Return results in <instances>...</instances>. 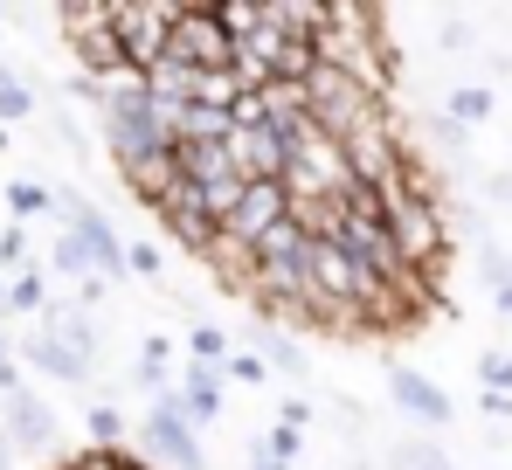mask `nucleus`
<instances>
[{"instance_id":"31","label":"nucleus","mask_w":512,"mask_h":470,"mask_svg":"<svg viewBox=\"0 0 512 470\" xmlns=\"http://www.w3.org/2000/svg\"><path fill=\"white\" fill-rule=\"evenodd\" d=\"M423 125H429V139H436V146H443V153H450V159L464 153V125H450L443 111H436V118H423Z\"/></svg>"},{"instance_id":"11","label":"nucleus","mask_w":512,"mask_h":470,"mask_svg":"<svg viewBox=\"0 0 512 470\" xmlns=\"http://www.w3.org/2000/svg\"><path fill=\"white\" fill-rule=\"evenodd\" d=\"M21 360H28V367H42V374H49V381H63V388H84V381H90V360L63 353V346H56V339H49L42 325H35V332L21 339Z\"/></svg>"},{"instance_id":"12","label":"nucleus","mask_w":512,"mask_h":470,"mask_svg":"<svg viewBox=\"0 0 512 470\" xmlns=\"http://www.w3.org/2000/svg\"><path fill=\"white\" fill-rule=\"evenodd\" d=\"M173 180H187V187L236 180V166H229V146H173Z\"/></svg>"},{"instance_id":"5","label":"nucleus","mask_w":512,"mask_h":470,"mask_svg":"<svg viewBox=\"0 0 512 470\" xmlns=\"http://www.w3.org/2000/svg\"><path fill=\"white\" fill-rule=\"evenodd\" d=\"M167 56L187 63V70H229V35L215 28V0H180Z\"/></svg>"},{"instance_id":"19","label":"nucleus","mask_w":512,"mask_h":470,"mask_svg":"<svg viewBox=\"0 0 512 470\" xmlns=\"http://www.w3.org/2000/svg\"><path fill=\"white\" fill-rule=\"evenodd\" d=\"M388 470H450V457H443V450H436L429 436H409V443H395Z\"/></svg>"},{"instance_id":"22","label":"nucleus","mask_w":512,"mask_h":470,"mask_svg":"<svg viewBox=\"0 0 512 470\" xmlns=\"http://www.w3.org/2000/svg\"><path fill=\"white\" fill-rule=\"evenodd\" d=\"M90 450H132V443H125V415H118V408H90Z\"/></svg>"},{"instance_id":"24","label":"nucleus","mask_w":512,"mask_h":470,"mask_svg":"<svg viewBox=\"0 0 512 470\" xmlns=\"http://www.w3.org/2000/svg\"><path fill=\"white\" fill-rule=\"evenodd\" d=\"M478 381H485V394H512V353L485 346V353H478Z\"/></svg>"},{"instance_id":"30","label":"nucleus","mask_w":512,"mask_h":470,"mask_svg":"<svg viewBox=\"0 0 512 470\" xmlns=\"http://www.w3.org/2000/svg\"><path fill=\"white\" fill-rule=\"evenodd\" d=\"M436 42H443V56H464V42H471L464 14H443V21H436Z\"/></svg>"},{"instance_id":"21","label":"nucleus","mask_w":512,"mask_h":470,"mask_svg":"<svg viewBox=\"0 0 512 470\" xmlns=\"http://www.w3.org/2000/svg\"><path fill=\"white\" fill-rule=\"evenodd\" d=\"M187 353H194L201 367H229V332H215V325H194V332H187Z\"/></svg>"},{"instance_id":"27","label":"nucleus","mask_w":512,"mask_h":470,"mask_svg":"<svg viewBox=\"0 0 512 470\" xmlns=\"http://www.w3.org/2000/svg\"><path fill=\"white\" fill-rule=\"evenodd\" d=\"M298 450H305V436H298V429H270V436H263V450H256V457H270V464H298Z\"/></svg>"},{"instance_id":"3","label":"nucleus","mask_w":512,"mask_h":470,"mask_svg":"<svg viewBox=\"0 0 512 470\" xmlns=\"http://www.w3.org/2000/svg\"><path fill=\"white\" fill-rule=\"evenodd\" d=\"M104 14H111V35H118L125 70L146 77L173 49V14H180V0H104Z\"/></svg>"},{"instance_id":"15","label":"nucleus","mask_w":512,"mask_h":470,"mask_svg":"<svg viewBox=\"0 0 512 470\" xmlns=\"http://www.w3.org/2000/svg\"><path fill=\"white\" fill-rule=\"evenodd\" d=\"M492 104H499V97H492V90H485V83H457V90H450V97H443V118H450V125H464V132H471V125H485V118H492Z\"/></svg>"},{"instance_id":"1","label":"nucleus","mask_w":512,"mask_h":470,"mask_svg":"<svg viewBox=\"0 0 512 470\" xmlns=\"http://www.w3.org/2000/svg\"><path fill=\"white\" fill-rule=\"evenodd\" d=\"M298 90H305V125H312V132H326L333 146H340L346 132H360V125L388 104L374 83L346 77V70H333V63H312V77L298 83Z\"/></svg>"},{"instance_id":"8","label":"nucleus","mask_w":512,"mask_h":470,"mask_svg":"<svg viewBox=\"0 0 512 470\" xmlns=\"http://www.w3.org/2000/svg\"><path fill=\"white\" fill-rule=\"evenodd\" d=\"M388 394H395V408H402L409 422H423V429H450V415H457L450 394L436 388L429 374H416V367H395V374H388Z\"/></svg>"},{"instance_id":"25","label":"nucleus","mask_w":512,"mask_h":470,"mask_svg":"<svg viewBox=\"0 0 512 470\" xmlns=\"http://www.w3.org/2000/svg\"><path fill=\"white\" fill-rule=\"evenodd\" d=\"M7 208H14V215H49L56 201H49V187H35V180H7Z\"/></svg>"},{"instance_id":"14","label":"nucleus","mask_w":512,"mask_h":470,"mask_svg":"<svg viewBox=\"0 0 512 470\" xmlns=\"http://www.w3.org/2000/svg\"><path fill=\"white\" fill-rule=\"evenodd\" d=\"M42 332H49L63 353H77V360H90V367H97V318H90V312H63V305H56Z\"/></svg>"},{"instance_id":"36","label":"nucleus","mask_w":512,"mask_h":470,"mask_svg":"<svg viewBox=\"0 0 512 470\" xmlns=\"http://www.w3.org/2000/svg\"><path fill=\"white\" fill-rule=\"evenodd\" d=\"M0 470H14V450H7V443H0Z\"/></svg>"},{"instance_id":"18","label":"nucleus","mask_w":512,"mask_h":470,"mask_svg":"<svg viewBox=\"0 0 512 470\" xmlns=\"http://www.w3.org/2000/svg\"><path fill=\"white\" fill-rule=\"evenodd\" d=\"M49 270H56L63 284H84V277H97V270H90V256H84V242H77V235H56V249H49Z\"/></svg>"},{"instance_id":"6","label":"nucleus","mask_w":512,"mask_h":470,"mask_svg":"<svg viewBox=\"0 0 512 470\" xmlns=\"http://www.w3.org/2000/svg\"><path fill=\"white\" fill-rule=\"evenodd\" d=\"M139 443H146V457H160V464H173V470H208V450H201L194 422L173 408V394H160V401L146 408V422H139Z\"/></svg>"},{"instance_id":"23","label":"nucleus","mask_w":512,"mask_h":470,"mask_svg":"<svg viewBox=\"0 0 512 470\" xmlns=\"http://www.w3.org/2000/svg\"><path fill=\"white\" fill-rule=\"evenodd\" d=\"M125 277H146V284H160V277H167V256H160L153 242H125Z\"/></svg>"},{"instance_id":"32","label":"nucleus","mask_w":512,"mask_h":470,"mask_svg":"<svg viewBox=\"0 0 512 470\" xmlns=\"http://www.w3.org/2000/svg\"><path fill=\"white\" fill-rule=\"evenodd\" d=\"M21 263H28V235H21V229H0V270L14 277Z\"/></svg>"},{"instance_id":"16","label":"nucleus","mask_w":512,"mask_h":470,"mask_svg":"<svg viewBox=\"0 0 512 470\" xmlns=\"http://www.w3.org/2000/svg\"><path fill=\"white\" fill-rule=\"evenodd\" d=\"M0 298H7V312H49V277L14 270V277H0Z\"/></svg>"},{"instance_id":"33","label":"nucleus","mask_w":512,"mask_h":470,"mask_svg":"<svg viewBox=\"0 0 512 470\" xmlns=\"http://www.w3.org/2000/svg\"><path fill=\"white\" fill-rule=\"evenodd\" d=\"M21 381H14V360H7V332H0V394H14Z\"/></svg>"},{"instance_id":"17","label":"nucleus","mask_w":512,"mask_h":470,"mask_svg":"<svg viewBox=\"0 0 512 470\" xmlns=\"http://www.w3.org/2000/svg\"><path fill=\"white\" fill-rule=\"evenodd\" d=\"M243 187H250V180H215V187H194V194H201V215H208V229H222V222L236 215Z\"/></svg>"},{"instance_id":"13","label":"nucleus","mask_w":512,"mask_h":470,"mask_svg":"<svg viewBox=\"0 0 512 470\" xmlns=\"http://www.w3.org/2000/svg\"><path fill=\"white\" fill-rule=\"evenodd\" d=\"M250 353L270 367V374H291V381H305V346L291 339V332H277V325H250Z\"/></svg>"},{"instance_id":"10","label":"nucleus","mask_w":512,"mask_h":470,"mask_svg":"<svg viewBox=\"0 0 512 470\" xmlns=\"http://www.w3.org/2000/svg\"><path fill=\"white\" fill-rule=\"evenodd\" d=\"M173 408H180L194 429L215 422V415H222V367H201V360H194V367L180 374V388H173Z\"/></svg>"},{"instance_id":"20","label":"nucleus","mask_w":512,"mask_h":470,"mask_svg":"<svg viewBox=\"0 0 512 470\" xmlns=\"http://www.w3.org/2000/svg\"><path fill=\"white\" fill-rule=\"evenodd\" d=\"M21 118H35V90L0 70V125H21Z\"/></svg>"},{"instance_id":"37","label":"nucleus","mask_w":512,"mask_h":470,"mask_svg":"<svg viewBox=\"0 0 512 470\" xmlns=\"http://www.w3.org/2000/svg\"><path fill=\"white\" fill-rule=\"evenodd\" d=\"M49 470H56V464H49Z\"/></svg>"},{"instance_id":"28","label":"nucleus","mask_w":512,"mask_h":470,"mask_svg":"<svg viewBox=\"0 0 512 470\" xmlns=\"http://www.w3.org/2000/svg\"><path fill=\"white\" fill-rule=\"evenodd\" d=\"M222 374H236L243 388H270V367H263L256 353H229V367H222Z\"/></svg>"},{"instance_id":"29","label":"nucleus","mask_w":512,"mask_h":470,"mask_svg":"<svg viewBox=\"0 0 512 470\" xmlns=\"http://www.w3.org/2000/svg\"><path fill=\"white\" fill-rule=\"evenodd\" d=\"M277 429H298V436H305V429H312V401H305V394H284V401H277Z\"/></svg>"},{"instance_id":"26","label":"nucleus","mask_w":512,"mask_h":470,"mask_svg":"<svg viewBox=\"0 0 512 470\" xmlns=\"http://www.w3.org/2000/svg\"><path fill=\"white\" fill-rule=\"evenodd\" d=\"M478 277H485L492 291H499V284H512V256H506V249H499V242H492V235L478 242Z\"/></svg>"},{"instance_id":"9","label":"nucleus","mask_w":512,"mask_h":470,"mask_svg":"<svg viewBox=\"0 0 512 470\" xmlns=\"http://www.w3.org/2000/svg\"><path fill=\"white\" fill-rule=\"evenodd\" d=\"M284 159H291V146H284L270 125L229 132V166H236V180H284Z\"/></svg>"},{"instance_id":"7","label":"nucleus","mask_w":512,"mask_h":470,"mask_svg":"<svg viewBox=\"0 0 512 470\" xmlns=\"http://www.w3.org/2000/svg\"><path fill=\"white\" fill-rule=\"evenodd\" d=\"M0 443L7 450H49L56 443V415H49V401L42 394H28V388H14V394H0Z\"/></svg>"},{"instance_id":"2","label":"nucleus","mask_w":512,"mask_h":470,"mask_svg":"<svg viewBox=\"0 0 512 470\" xmlns=\"http://www.w3.org/2000/svg\"><path fill=\"white\" fill-rule=\"evenodd\" d=\"M284 201H346L353 194V173H346L340 146L326 132H291V159H284Z\"/></svg>"},{"instance_id":"35","label":"nucleus","mask_w":512,"mask_h":470,"mask_svg":"<svg viewBox=\"0 0 512 470\" xmlns=\"http://www.w3.org/2000/svg\"><path fill=\"white\" fill-rule=\"evenodd\" d=\"M492 305H499V312L512 318V284H499V291H492Z\"/></svg>"},{"instance_id":"4","label":"nucleus","mask_w":512,"mask_h":470,"mask_svg":"<svg viewBox=\"0 0 512 470\" xmlns=\"http://www.w3.org/2000/svg\"><path fill=\"white\" fill-rule=\"evenodd\" d=\"M56 28H63V42L77 49V70H84V77H111V70L125 63L104 0H70V7H56Z\"/></svg>"},{"instance_id":"34","label":"nucleus","mask_w":512,"mask_h":470,"mask_svg":"<svg viewBox=\"0 0 512 470\" xmlns=\"http://www.w3.org/2000/svg\"><path fill=\"white\" fill-rule=\"evenodd\" d=\"M485 415H512V394H485Z\"/></svg>"}]
</instances>
